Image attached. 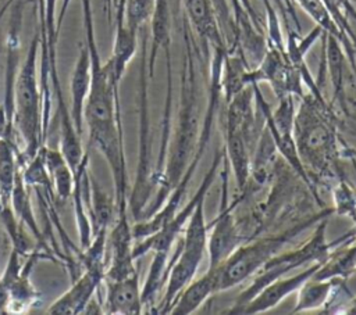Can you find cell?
Returning a JSON list of instances; mask_svg holds the SVG:
<instances>
[{"mask_svg": "<svg viewBox=\"0 0 356 315\" xmlns=\"http://www.w3.org/2000/svg\"><path fill=\"white\" fill-rule=\"evenodd\" d=\"M83 26L90 60V83L83 108L89 147L96 148L107 161L114 180V197L118 212L128 211V176L121 122V105L117 83L106 64L100 61L96 46L90 0H82Z\"/></svg>", "mask_w": 356, "mask_h": 315, "instance_id": "6da1fadb", "label": "cell"}, {"mask_svg": "<svg viewBox=\"0 0 356 315\" xmlns=\"http://www.w3.org/2000/svg\"><path fill=\"white\" fill-rule=\"evenodd\" d=\"M299 100L293 139L300 162L316 189L317 185L332 186L342 176L338 161L350 160L353 154L339 139L332 103H327L321 92L310 90Z\"/></svg>", "mask_w": 356, "mask_h": 315, "instance_id": "7a4b0ae2", "label": "cell"}, {"mask_svg": "<svg viewBox=\"0 0 356 315\" xmlns=\"http://www.w3.org/2000/svg\"><path fill=\"white\" fill-rule=\"evenodd\" d=\"M182 69L177 124L170 139L164 169L156 185V194L147 204L142 219L153 215L167 200L192 162L202 122L199 119L197 82L195 71V42L188 19H182ZM140 221V219H139Z\"/></svg>", "mask_w": 356, "mask_h": 315, "instance_id": "3957f363", "label": "cell"}, {"mask_svg": "<svg viewBox=\"0 0 356 315\" xmlns=\"http://www.w3.org/2000/svg\"><path fill=\"white\" fill-rule=\"evenodd\" d=\"M39 49L40 29L32 37L24 64L18 67L13 83V133L18 136L21 167L46 144L47 139L43 125L40 76H38Z\"/></svg>", "mask_w": 356, "mask_h": 315, "instance_id": "277c9868", "label": "cell"}, {"mask_svg": "<svg viewBox=\"0 0 356 315\" xmlns=\"http://www.w3.org/2000/svg\"><path fill=\"white\" fill-rule=\"evenodd\" d=\"M332 212L334 208H323L313 216L299 221L289 228L274 233L270 232L264 236H257L242 243L218 266H213L217 269V291L221 293L224 290L232 289L254 276L259 269L270 258L280 253L285 244H288L309 226L314 225L323 218H328V215Z\"/></svg>", "mask_w": 356, "mask_h": 315, "instance_id": "5b68a950", "label": "cell"}, {"mask_svg": "<svg viewBox=\"0 0 356 315\" xmlns=\"http://www.w3.org/2000/svg\"><path fill=\"white\" fill-rule=\"evenodd\" d=\"M204 200L206 198H202L196 204L181 236L177 239V248L168 261L165 290L152 314H170L177 297L195 279L207 254L209 222H206L204 218Z\"/></svg>", "mask_w": 356, "mask_h": 315, "instance_id": "8992f818", "label": "cell"}, {"mask_svg": "<svg viewBox=\"0 0 356 315\" xmlns=\"http://www.w3.org/2000/svg\"><path fill=\"white\" fill-rule=\"evenodd\" d=\"M328 218H323L321 221L317 222L316 230L310 236V239L299 246L295 250L285 251V253H277L273 258H270L254 275V279L252 283L238 294L235 303L232 307L225 311L227 314H231L234 309L239 308L241 305L246 304L249 300H252L263 287H266L268 283L273 280L286 276L289 272H292L296 268H300L303 265H309L313 262H321L324 264L328 257L331 255V251L345 244L349 240H353L355 237L348 232L343 236L335 239L334 241H327L325 239V228H327Z\"/></svg>", "mask_w": 356, "mask_h": 315, "instance_id": "52a82bcc", "label": "cell"}, {"mask_svg": "<svg viewBox=\"0 0 356 315\" xmlns=\"http://www.w3.org/2000/svg\"><path fill=\"white\" fill-rule=\"evenodd\" d=\"M142 32V49H140V69H139V154L138 167L134 187L128 197V210L132 214L134 221H139L150 201L153 183V171L150 165V122H149V100H147V29Z\"/></svg>", "mask_w": 356, "mask_h": 315, "instance_id": "ba28073f", "label": "cell"}, {"mask_svg": "<svg viewBox=\"0 0 356 315\" xmlns=\"http://www.w3.org/2000/svg\"><path fill=\"white\" fill-rule=\"evenodd\" d=\"M224 158V148H216L210 168L207 169L206 175L203 176L195 196L182 207L179 208L175 215L156 233L134 241V248L132 254L135 259H139L149 251L153 253L152 258V265H159L160 268H167L168 261H170V253L172 248V244H175L177 239L181 236L188 219L191 218L196 204L202 200L206 198L207 191L210 190L211 185L214 183L217 175H218V168L222 164Z\"/></svg>", "mask_w": 356, "mask_h": 315, "instance_id": "9c48e42d", "label": "cell"}, {"mask_svg": "<svg viewBox=\"0 0 356 315\" xmlns=\"http://www.w3.org/2000/svg\"><path fill=\"white\" fill-rule=\"evenodd\" d=\"M134 236L128 212L117 214L111 225L106 243V278L107 280H120L138 273L132 254Z\"/></svg>", "mask_w": 356, "mask_h": 315, "instance_id": "30bf717a", "label": "cell"}, {"mask_svg": "<svg viewBox=\"0 0 356 315\" xmlns=\"http://www.w3.org/2000/svg\"><path fill=\"white\" fill-rule=\"evenodd\" d=\"M106 262H96L83 266L82 272L72 279L71 287L54 300L47 314L53 315H76L83 314L88 301L97 293V289L104 283Z\"/></svg>", "mask_w": 356, "mask_h": 315, "instance_id": "8fae6325", "label": "cell"}, {"mask_svg": "<svg viewBox=\"0 0 356 315\" xmlns=\"http://www.w3.org/2000/svg\"><path fill=\"white\" fill-rule=\"evenodd\" d=\"M321 265V262H313L307 265L306 269L293 276H281L273 280L266 287H263L252 300L234 309L231 314H261L277 307L284 298L298 291L305 282L313 278Z\"/></svg>", "mask_w": 356, "mask_h": 315, "instance_id": "7c38bea8", "label": "cell"}, {"mask_svg": "<svg viewBox=\"0 0 356 315\" xmlns=\"http://www.w3.org/2000/svg\"><path fill=\"white\" fill-rule=\"evenodd\" d=\"M182 3L185 18L209 50L228 49L224 33L220 28L213 0H179Z\"/></svg>", "mask_w": 356, "mask_h": 315, "instance_id": "4fadbf2b", "label": "cell"}, {"mask_svg": "<svg viewBox=\"0 0 356 315\" xmlns=\"http://www.w3.org/2000/svg\"><path fill=\"white\" fill-rule=\"evenodd\" d=\"M106 297L103 301L104 314L111 315H138L143 312L142 287L139 286V273L120 280H107Z\"/></svg>", "mask_w": 356, "mask_h": 315, "instance_id": "5bb4252c", "label": "cell"}, {"mask_svg": "<svg viewBox=\"0 0 356 315\" xmlns=\"http://www.w3.org/2000/svg\"><path fill=\"white\" fill-rule=\"evenodd\" d=\"M124 7L121 4L117 7V25H115V36L113 44V53L110 58L104 62L107 69L110 71L113 79L120 83L129 61L135 56L138 47V32L129 29L124 22Z\"/></svg>", "mask_w": 356, "mask_h": 315, "instance_id": "9a60e30c", "label": "cell"}, {"mask_svg": "<svg viewBox=\"0 0 356 315\" xmlns=\"http://www.w3.org/2000/svg\"><path fill=\"white\" fill-rule=\"evenodd\" d=\"M90 83V60L86 44H81L79 54L72 68L70 92H71V107L70 115L78 133L82 136L83 132V108Z\"/></svg>", "mask_w": 356, "mask_h": 315, "instance_id": "2e32d148", "label": "cell"}, {"mask_svg": "<svg viewBox=\"0 0 356 315\" xmlns=\"http://www.w3.org/2000/svg\"><path fill=\"white\" fill-rule=\"evenodd\" d=\"M88 214L92 226V236L99 232H108L117 219L118 208L115 197H111L89 171Z\"/></svg>", "mask_w": 356, "mask_h": 315, "instance_id": "e0dca14e", "label": "cell"}, {"mask_svg": "<svg viewBox=\"0 0 356 315\" xmlns=\"http://www.w3.org/2000/svg\"><path fill=\"white\" fill-rule=\"evenodd\" d=\"M217 291V269L209 268L207 272L193 279L177 297L170 314L172 315H191L196 312L213 294Z\"/></svg>", "mask_w": 356, "mask_h": 315, "instance_id": "ac0fdd59", "label": "cell"}, {"mask_svg": "<svg viewBox=\"0 0 356 315\" xmlns=\"http://www.w3.org/2000/svg\"><path fill=\"white\" fill-rule=\"evenodd\" d=\"M150 51L147 54V74L153 78L154 64L160 50L171 47V10L168 0H156L153 14L150 17Z\"/></svg>", "mask_w": 356, "mask_h": 315, "instance_id": "d6986e66", "label": "cell"}, {"mask_svg": "<svg viewBox=\"0 0 356 315\" xmlns=\"http://www.w3.org/2000/svg\"><path fill=\"white\" fill-rule=\"evenodd\" d=\"M10 205L13 208L14 214L17 215V218L22 222V225H25L29 229V232L32 233V237L36 240V246L40 247L43 251H46L53 258V254L46 244L44 232L40 230L38 221L35 219L33 210H32V201H31V196H29V186L22 179L21 168L18 169L17 176H15L14 187H13L11 197H10ZM53 259L56 261V258H53Z\"/></svg>", "mask_w": 356, "mask_h": 315, "instance_id": "ffe728a7", "label": "cell"}, {"mask_svg": "<svg viewBox=\"0 0 356 315\" xmlns=\"http://www.w3.org/2000/svg\"><path fill=\"white\" fill-rule=\"evenodd\" d=\"M42 151L56 197L61 201L71 198L75 185V173L72 168L68 165L60 148L56 150L47 144H43Z\"/></svg>", "mask_w": 356, "mask_h": 315, "instance_id": "44dd1931", "label": "cell"}, {"mask_svg": "<svg viewBox=\"0 0 356 315\" xmlns=\"http://www.w3.org/2000/svg\"><path fill=\"white\" fill-rule=\"evenodd\" d=\"M337 279L338 276L327 279H320L314 276L310 278L299 287L296 304L292 312H306L323 308L335 286Z\"/></svg>", "mask_w": 356, "mask_h": 315, "instance_id": "7402d4cb", "label": "cell"}, {"mask_svg": "<svg viewBox=\"0 0 356 315\" xmlns=\"http://www.w3.org/2000/svg\"><path fill=\"white\" fill-rule=\"evenodd\" d=\"M19 147L11 136L0 137V204L10 203L15 176L19 169Z\"/></svg>", "mask_w": 356, "mask_h": 315, "instance_id": "603a6c76", "label": "cell"}, {"mask_svg": "<svg viewBox=\"0 0 356 315\" xmlns=\"http://www.w3.org/2000/svg\"><path fill=\"white\" fill-rule=\"evenodd\" d=\"M0 221L13 243V250H15L21 257H28L35 251L36 240L24 230L22 222L14 214L10 203L0 204Z\"/></svg>", "mask_w": 356, "mask_h": 315, "instance_id": "cb8c5ba5", "label": "cell"}, {"mask_svg": "<svg viewBox=\"0 0 356 315\" xmlns=\"http://www.w3.org/2000/svg\"><path fill=\"white\" fill-rule=\"evenodd\" d=\"M19 168H21L22 179L29 187L43 190V193L46 196H56L54 191H53L49 171H47L46 164H44V157H43L42 147L31 160H28Z\"/></svg>", "mask_w": 356, "mask_h": 315, "instance_id": "d4e9b609", "label": "cell"}, {"mask_svg": "<svg viewBox=\"0 0 356 315\" xmlns=\"http://www.w3.org/2000/svg\"><path fill=\"white\" fill-rule=\"evenodd\" d=\"M332 200H334V211L342 216L350 218L353 222L356 221V191L349 186L346 179L341 176L332 186Z\"/></svg>", "mask_w": 356, "mask_h": 315, "instance_id": "484cf974", "label": "cell"}, {"mask_svg": "<svg viewBox=\"0 0 356 315\" xmlns=\"http://www.w3.org/2000/svg\"><path fill=\"white\" fill-rule=\"evenodd\" d=\"M156 0H125L124 22L125 25L138 32L147 25L154 10Z\"/></svg>", "mask_w": 356, "mask_h": 315, "instance_id": "4316f807", "label": "cell"}, {"mask_svg": "<svg viewBox=\"0 0 356 315\" xmlns=\"http://www.w3.org/2000/svg\"><path fill=\"white\" fill-rule=\"evenodd\" d=\"M350 232H352V235H355V236H356V221H355V228H353Z\"/></svg>", "mask_w": 356, "mask_h": 315, "instance_id": "83f0119b", "label": "cell"}, {"mask_svg": "<svg viewBox=\"0 0 356 315\" xmlns=\"http://www.w3.org/2000/svg\"><path fill=\"white\" fill-rule=\"evenodd\" d=\"M350 314H356V305L352 308V311H350Z\"/></svg>", "mask_w": 356, "mask_h": 315, "instance_id": "f1b7e54d", "label": "cell"}, {"mask_svg": "<svg viewBox=\"0 0 356 315\" xmlns=\"http://www.w3.org/2000/svg\"><path fill=\"white\" fill-rule=\"evenodd\" d=\"M0 200H1V187H0Z\"/></svg>", "mask_w": 356, "mask_h": 315, "instance_id": "f546056e", "label": "cell"}]
</instances>
